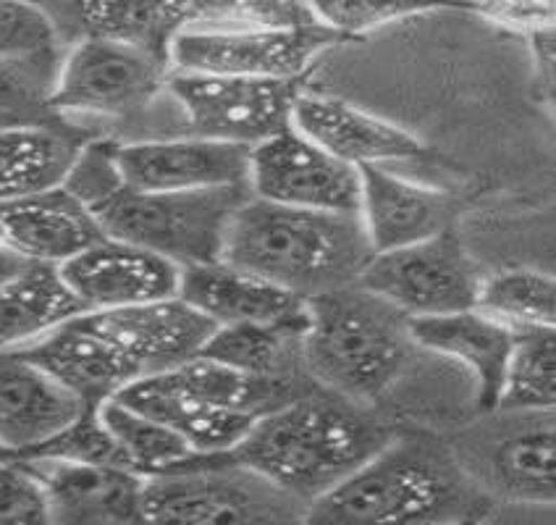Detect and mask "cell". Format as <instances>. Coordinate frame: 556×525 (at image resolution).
Listing matches in <instances>:
<instances>
[{
	"label": "cell",
	"mask_w": 556,
	"mask_h": 525,
	"mask_svg": "<svg viewBox=\"0 0 556 525\" xmlns=\"http://www.w3.org/2000/svg\"><path fill=\"white\" fill-rule=\"evenodd\" d=\"M0 525H50L46 486L22 460H0Z\"/></svg>",
	"instance_id": "obj_34"
},
{
	"label": "cell",
	"mask_w": 556,
	"mask_h": 525,
	"mask_svg": "<svg viewBox=\"0 0 556 525\" xmlns=\"http://www.w3.org/2000/svg\"><path fill=\"white\" fill-rule=\"evenodd\" d=\"M457 202L387 166L359 168V224L372 252H391L454 229Z\"/></svg>",
	"instance_id": "obj_17"
},
{
	"label": "cell",
	"mask_w": 556,
	"mask_h": 525,
	"mask_svg": "<svg viewBox=\"0 0 556 525\" xmlns=\"http://www.w3.org/2000/svg\"><path fill=\"white\" fill-rule=\"evenodd\" d=\"M448 525H483V521H478V517H470V521H457V523H448Z\"/></svg>",
	"instance_id": "obj_39"
},
{
	"label": "cell",
	"mask_w": 556,
	"mask_h": 525,
	"mask_svg": "<svg viewBox=\"0 0 556 525\" xmlns=\"http://www.w3.org/2000/svg\"><path fill=\"white\" fill-rule=\"evenodd\" d=\"M305 332L307 326H218L200 350V358L250 373V376H307L305 365H302Z\"/></svg>",
	"instance_id": "obj_27"
},
{
	"label": "cell",
	"mask_w": 556,
	"mask_h": 525,
	"mask_svg": "<svg viewBox=\"0 0 556 525\" xmlns=\"http://www.w3.org/2000/svg\"><path fill=\"white\" fill-rule=\"evenodd\" d=\"M372 255L357 216L300 211L257 198L237 208L220 248L224 263L305 302L355 287Z\"/></svg>",
	"instance_id": "obj_4"
},
{
	"label": "cell",
	"mask_w": 556,
	"mask_h": 525,
	"mask_svg": "<svg viewBox=\"0 0 556 525\" xmlns=\"http://www.w3.org/2000/svg\"><path fill=\"white\" fill-rule=\"evenodd\" d=\"M22 265H24L22 258H16L14 252L5 248L3 239H0V278L9 276V274H14V271L22 268Z\"/></svg>",
	"instance_id": "obj_38"
},
{
	"label": "cell",
	"mask_w": 556,
	"mask_h": 525,
	"mask_svg": "<svg viewBox=\"0 0 556 525\" xmlns=\"http://www.w3.org/2000/svg\"><path fill=\"white\" fill-rule=\"evenodd\" d=\"M409 334L420 350L463 365L476 382L478 410L483 415L494 413L517 332L472 308L409 321Z\"/></svg>",
	"instance_id": "obj_24"
},
{
	"label": "cell",
	"mask_w": 556,
	"mask_h": 525,
	"mask_svg": "<svg viewBox=\"0 0 556 525\" xmlns=\"http://www.w3.org/2000/svg\"><path fill=\"white\" fill-rule=\"evenodd\" d=\"M59 59L0 61V126L48 122V92Z\"/></svg>",
	"instance_id": "obj_31"
},
{
	"label": "cell",
	"mask_w": 556,
	"mask_h": 525,
	"mask_svg": "<svg viewBox=\"0 0 556 525\" xmlns=\"http://www.w3.org/2000/svg\"><path fill=\"white\" fill-rule=\"evenodd\" d=\"M48 491L50 525H144V478L122 467L22 460Z\"/></svg>",
	"instance_id": "obj_22"
},
{
	"label": "cell",
	"mask_w": 556,
	"mask_h": 525,
	"mask_svg": "<svg viewBox=\"0 0 556 525\" xmlns=\"http://www.w3.org/2000/svg\"><path fill=\"white\" fill-rule=\"evenodd\" d=\"M61 50L42 5L0 0V61L59 59Z\"/></svg>",
	"instance_id": "obj_33"
},
{
	"label": "cell",
	"mask_w": 556,
	"mask_h": 525,
	"mask_svg": "<svg viewBox=\"0 0 556 525\" xmlns=\"http://www.w3.org/2000/svg\"><path fill=\"white\" fill-rule=\"evenodd\" d=\"M168 61L150 50L111 40H79L63 48L48 111L53 116H129L163 92Z\"/></svg>",
	"instance_id": "obj_11"
},
{
	"label": "cell",
	"mask_w": 556,
	"mask_h": 525,
	"mask_svg": "<svg viewBox=\"0 0 556 525\" xmlns=\"http://www.w3.org/2000/svg\"><path fill=\"white\" fill-rule=\"evenodd\" d=\"M554 404L556 332L554 328L517 332L496 410L502 413H548L554 410Z\"/></svg>",
	"instance_id": "obj_29"
},
{
	"label": "cell",
	"mask_w": 556,
	"mask_h": 525,
	"mask_svg": "<svg viewBox=\"0 0 556 525\" xmlns=\"http://www.w3.org/2000/svg\"><path fill=\"white\" fill-rule=\"evenodd\" d=\"M100 421L122 449L126 471L139 478H157L198 463L202 454L194 452L181 436H176L163 423L124 408L111 400L98 410Z\"/></svg>",
	"instance_id": "obj_28"
},
{
	"label": "cell",
	"mask_w": 556,
	"mask_h": 525,
	"mask_svg": "<svg viewBox=\"0 0 556 525\" xmlns=\"http://www.w3.org/2000/svg\"><path fill=\"white\" fill-rule=\"evenodd\" d=\"M420 347L394 308L346 287L307 302L302 365L315 387L370 408L394 389Z\"/></svg>",
	"instance_id": "obj_7"
},
{
	"label": "cell",
	"mask_w": 556,
	"mask_h": 525,
	"mask_svg": "<svg viewBox=\"0 0 556 525\" xmlns=\"http://www.w3.org/2000/svg\"><path fill=\"white\" fill-rule=\"evenodd\" d=\"M394 434L370 408L313 384L292 402L263 415L229 458L309 504L372 458Z\"/></svg>",
	"instance_id": "obj_2"
},
{
	"label": "cell",
	"mask_w": 556,
	"mask_h": 525,
	"mask_svg": "<svg viewBox=\"0 0 556 525\" xmlns=\"http://www.w3.org/2000/svg\"><path fill=\"white\" fill-rule=\"evenodd\" d=\"M528 40H530V50H533V63H535V72H539V82H541V87H546L548 103H552V95H554V27L533 32V35H528Z\"/></svg>",
	"instance_id": "obj_37"
},
{
	"label": "cell",
	"mask_w": 556,
	"mask_h": 525,
	"mask_svg": "<svg viewBox=\"0 0 556 525\" xmlns=\"http://www.w3.org/2000/svg\"><path fill=\"white\" fill-rule=\"evenodd\" d=\"M85 404L24 352H0V447L11 460L29 458L66 432Z\"/></svg>",
	"instance_id": "obj_19"
},
{
	"label": "cell",
	"mask_w": 556,
	"mask_h": 525,
	"mask_svg": "<svg viewBox=\"0 0 556 525\" xmlns=\"http://www.w3.org/2000/svg\"><path fill=\"white\" fill-rule=\"evenodd\" d=\"M94 332L105 339L124 365L131 384L179 368L198 358L216 326L179 297L124 310L87 313ZM129 384V387H131Z\"/></svg>",
	"instance_id": "obj_14"
},
{
	"label": "cell",
	"mask_w": 556,
	"mask_h": 525,
	"mask_svg": "<svg viewBox=\"0 0 556 525\" xmlns=\"http://www.w3.org/2000/svg\"><path fill=\"white\" fill-rule=\"evenodd\" d=\"M339 42L309 3H200L168 46L170 72L300 82Z\"/></svg>",
	"instance_id": "obj_5"
},
{
	"label": "cell",
	"mask_w": 556,
	"mask_h": 525,
	"mask_svg": "<svg viewBox=\"0 0 556 525\" xmlns=\"http://www.w3.org/2000/svg\"><path fill=\"white\" fill-rule=\"evenodd\" d=\"M24 460H55V463L122 467L126 471L122 449L116 447L109 428L103 426L98 410H85L66 432H61L55 439L35 449Z\"/></svg>",
	"instance_id": "obj_32"
},
{
	"label": "cell",
	"mask_w": 556,
	"mask_h": 525,
	"mask_svg": "<svg viewBox=\"0 0 556 525\" xmlns=\"http://www.w3.org/2000/svg\"><path fill=\"white\" fill-rule=\"evenodd\" d=\"M250 198L300 211L359 213V168L346 166L305 135L287 126L250 148Z\"/></svg>",
	"instance_id": "obj_13"
},
{
	"label": "cell",
	"mask_w": 556,
	"mask_h": 525,
	"mask_svg": "<svg viewBox=\"0 0 556 525\" xmlns=\"http://www.w3.org/2000/svg\"><path fill=\"white\" fill-rule=\"evenodd\" d=\"M87 142L81 132L53 118L0 126V202L66 185Z\"/></svg>",
	"instance_id": "obj_25"
},
{
	"label": "cell",
	"mask_w": 556,
	"mask_h": 525,
	"mask_svg": "<svg viewBox=\"0 0 556 525\" xmlns=\"http://www.w3.org/2000/svg\"><path fill=\"white\" fill-rule=\"evenodd\" d=\"M0 460H11V458H9V454H5V452H3V447H0Z\"/></svg>",
	"instance_id": "obj_40"
},
{
	"label": "cell",
	"mask_w": 556,
	"mask_h": 525,
	"mask_svg": "<svg viewBox=\"0 0 556 525\" xmlns=\"http://www.w3.org/2000/svg\"><path fill=\"white\" fill-rule=\"evenodd\" d=\"M163 90L185 116L189 137L255 148L292 126L300 82L168 72Z\"/></svg>",
	"instance_id": "obj_12"
},
{
	"label": "cell",
	"mask_w": 556,
	"mask_h": 525,
	"mask_svg": "<svg viewBox=\"0 0 556 525\" xmlns=\"http://www.w3.org/2000/svg\"><path fill=\"white\" fill-rule=\"evenodd\" d=\"M465 476L491 504L554 508L556 428L548 413H489L448 441Z\"/></svg>",
	"instance_id": "obj_9"
},
{
	"label": "cell",
	"mask_w": 556,
	"mask_h": 525,
	"mask_svg": "<svg viewBox=\"0 0 556 525\" xmlns=\"http://www.w3.org/2000/svg\"><path fill=\"white\" fill-rule=\"evenodd\" d=\"M85 313L53 265L24 263L0 278V352H22Z\"/></svg>",
	"instance_id": "obj_26"
},
{
	"label": "cell",
	"mask_w": 556,
	"mask_h": 525,
	"mask_svg": "<svg viewBox=\"0 0 556 525\" xmlns=\"http://www.w3.org/2000/svg\"><path fill=\"white\" fill-rule=\"evenodd\" d=\"M489 510L448 441L404 432L309 502L305 525H448L480 521Z\"/></svg>",
	"instance_id": "obj_1"
},
{
	"label": "cell",
	"mask_w": 556,
	"mask_h": 525,
	"mask_svg": "<svg viewBox=\"0 0 556 525\" xmlns=\"http://www.w3.org/2000/svg\"><path fill=\"white\" fill-rule=\"evenodd\" d=\"M103 237L90 208L66 185L0 202V239L24 263L61 268Z\"/></svg>",
	"instance_id": "obj_20"
},
{
	"label": "cell",
	"mask_w": 556,
	"mask_h": 525,
	"mask_svg": "<svg viewBox=\"0 0 556 525\" xmlns=\"http://www.w3.org/2000/svg\"><path fill=\"white\" fill-rule=\"evenodd\" d=\"M59 271L85 313L153 305L179 297V265L113 237H103Z\"/></svg>",
	"instance_id": "obj_16"
},
{
	"label": "cell",
	"mask_w": 556,
	"mask_h": 525,
	"mask_svg": "<svg viewBox=\"0 0 556 525\" xmlns=\"http://www.w3.org/2000/svg\"><path fill=\"white\" fill-rule=\"evenodd\" d=\"M59 46L111 40L135 46L168 61L176 32L198 16L200 3H46Z\"/></svg>",
	"instance_id": "obj_23"
},
{
	"label": "cell",
	"mask_w": 556,
	"mask_h": 525,
	"mask_svg": "<svg viewBox=\"0 0 556 525\" xmlns=\"http://www.w3.org/2000/svg\"><path fill=\"white\" fill-rule=\"evenodd\" d=\"M307 504L229 454L144 478V525H305Z\"/></svg>",
	"instance_id": "obj_8"
},
{
	"label": "cell",
	"mask_w": 556,
	"mask_h": 525,
	"mask_svg": "<svg viewBox=\"0 0 556 525\" xmlns=\"http://www.w3.org/2000/svg\"><path fill=\"white\" fill-rule=\"evenodd\" d=\"M315 18L333 35H365V32L389 27V24L407 22V18L435 11L433 5H415V3H309Z\"/></svg>",
	"instance_id": "obj_35"
},
{
	"label": "cell",
	"mask_w": 556,
	"mask_h": 525,
	"mask_svg": "<svg viewBox=\"0 0 556 525\" xmlns=\"http://www.w3.org/2000/svg\"><path fill=\"white\" fill-rule=\"evenodd\" d=\"M118 179L139 192H202L248 187L250 148L200 137L113 142Z\"/></svg>",
	"instance_id": "obj_15"
},
{
	"label": "cell",
	"mask_w": 556,
	"mask_h": 525,
	"mask_svg": "<svg viewBox=\"0 0 556 525\" xmlns=\"http://www.w3.org/2000/svg\"><path fill=\"white\" fill-rule=\"evenodd\" d=\"M478 263L454 229L409 248L376 252L357 287L376 295L407 321L454 315L478 305Z\"/></svg>",
	"instance_id": "obj_10"
},
{
	"label": "cell",
	"mask_w": 556,
	"mask_h": 525,
	"mask_svg": "<svg viewBox=\"0 0 556 525\" xmlns=\"http://www.w3.org/2000/svg\"><path fill=\"white\" fill-rule=\"evenodd\" d=\"M511 332L526 328H554L556 324V284L554 276L541 271L515 268L483 276L478 305Z\"/></svg>",
	"instance_id": "obj_30"
},
{
	"label": "cell",
	"mask_w": 556,
	"mask_h": 525,
	"mask_svg": "<svg viewBox=\"0 0 556 525\" xmlns=\"http://www.w3.org/2000/svg\"><path fill=\"white\" fill-rule=\"evenodd\" d=\"M292 126L309 142L355 168L409 161L426 150L404 126L328 95H296Z\"/></svg>",
	"instance_id": "obj_18"
},
{
	"label": "cell",
	"mask_w": 556,
	"mask_h": 525,
	"mask_svg": "<svg viewBox=\"0 0 556 525\" xmlns=\"http://www.w3.org/2000/svg\"><path fill=\"white\" fill-rule=\"evenodd\" d=\"M179 300L213 326H307V302L263 278L216 261L181 268Z\"/></svg>",
	"instance_id": "obj_21"
},
{
	"label": "cell",
	"mask_w": 556,
	"mask_h": 525,
	"mask_svg": "<svg viewBox=\"0 0 556 525\" xmlns=\"http://www.w3.org/2000/svg\"><path fill=\"white\" fill-rule=\"evenodd\" d=\"M472 11H476L478 16L498 24V27L522 32V35L552 29L556 18L554 3H485L476 5Z\"/></svg>",
	"instance_id": "obj_36"
},
{
	"label": "cell",
	"mask_w": 556,
	"mask_h": 525,
	"mask_svg": "<svg viewBox=\"0 0 556 525\" xmlns=\"http://www.w3.org/2000/svg\"><path fill=\"white\" fill-rule=\"evenodd\" d=\"M309 387L307 376H250L198 355L179 368L131 384L113 400L163 423L198 454H229L263 415Z\"/></svg>",
	"instance_id": "obj_6"
},
{
	"label": "cell",
	"mask_w": 556,
	"mask_h": 525,
	"mask_svg": "<svg viewBox=\"0 0 556 525\" xmlns=\"http://www.w3.org/2000/svg\"><path fill=\"white\" fill-rule=\"evenodd\" d=\"M111 148L113 142L105 139H90L66 179V187L90 208L105 237L155 252L179 268L220 261L229 221L250 198V189L139 192L122 185Z\"/></svg>",
	"instance_id": "obj_3"
}]
</instances>
